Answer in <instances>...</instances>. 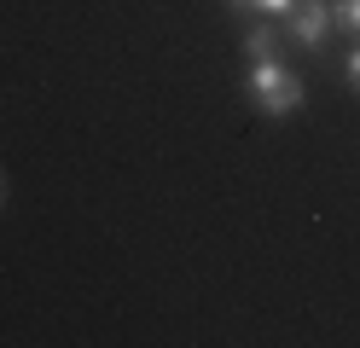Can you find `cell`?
Listing matches in <instances>:
<instances>
[{"instance_id":"cell-5","label":"cell","mask_w":360,"mask_h":348,"mask_svg":"<svg viewBox=\"0 0 360 348\" xmlns=\"http://www.w3.org/2000/svg\"><path fill=\"white\" fill-rule=\"evenodd\" d=\"M337 30H349V35H360V0H337Z\"/></svg>"},{"instance_id":"cell-2","label":"cell","mask_w":360,"mask_h":348,"mask_svg":"<svg viewBox=\"0 0 360 348\" xmlns=\"http://www.w3.org/2000/svg\"><path fill=\"white\" fill-rule=\"evenodd\" d=\"M285 30H290V41H297V46L320 53V46H326V35L337 30V12L326 6V0H297V6L285 12Z\"/></svg>"},{"instance_id":"cell-1","label":"cell","mask_w":360,"mask_h":348,"mask_svg":"<svg viewBox=\"0 0 360 348\" xmlns=\"http://www.w3.org/2000/svg\"><path fill=\"white\" fill-rule=\"evenodd\" d=\"M250 99L262 116H274V122H285V116H297L302 99H308V87L297 70H285L279 58H256L250 64Z\"/></svg>"},{"instance_id":"cell-6","label":"cell","mask_w":360,"mask_h":348,"mask_svg":"<svg viewBox=\"0 0 360 348\" xmlns=\"http://www.w3.org/2000/svg\"><path fill=\"white\" fill-rule=\"evenodd\" d=\"M343 76H349V87H354V93H360V46H354V53H349V58H343Z\"/></svg>"},{"instance_id":"cell-4","label":"cell","mask_w":360,"mask_h":348,"mask_svg":"<svg viewBox=\"0 0 360 348\" xmlns=\"http://www.w3.org/2000/svg\"><path fill=\"white\" fill-rule=\"evenodd\" d=\"M227 6H233V12H267V18L279 12V18H285L290 6H297V0H227Z\"/></svg>"},{"instance_id":"cell-3","label":"cell","mask_w":360,"mask_h":348,"mask_svg":"<svg viewBox=\"0 0 360 348\" xmlns=\"http://www.w3.org/2000/svg\"><path fill=\"white\" fill-rule=\"evenodd\" d=\"M244 58H279V35L267 30V23H250V30H244Z\"/></svg>"},{"instance_id":"cell-7","label":"cell","mask_w":360,"mask_h":348,"mask_svg":"<svg viewBox=\"0 0 360 348\" xmlns=\"http://www.w3.org/2000/svg\"><path fill=\"white\" fill-rule=\"evenodd\" d=\"M0 209H6V180H0Z\"/></svg>"}]
</instances>
